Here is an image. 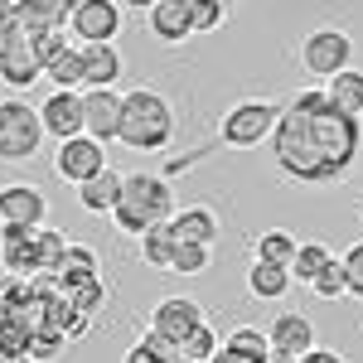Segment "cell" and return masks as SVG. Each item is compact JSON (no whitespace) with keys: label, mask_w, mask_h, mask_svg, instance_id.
<instances>
[{"label":"cell","mask_w":363,"mask_h":363,"mask_svg":"<svg viewBox=\"0 0 363 363\" xmlns=\"http://www.w3.org/2000/svg\"><path fill=\"white\" fill-rule=\"evenodd\" d=\"M267 344H272V354L306 359L310 349H315V325H310L301 310H281L277 320H272V330H267Z\"/></svg>","instance_id":"obj_14"},{"label":"cell","mask_w":363,"mask_h":363,"mask_svg":"<svg viewBox=\"0 0 363 363\" xmlns=\"http://www.w3.org/2000/svg\"><path fill=\"white\" fill-rule=\"evenodd\" d=\"M339 267H344V286H349V296H359V301H363V242H354V247L344 252Z\"/></svg>","instance_id":"obj_36"},{"label":"cell","mask_w":363,"mask_h":363,"mask_svg":"<svg viewBox=\"0 0 363 363\" xmlns=\"http://www.w3.org/2000/svg\"><path fill=\"white\" fill-rule=\"evenodd\" d=\"M107 169V145L102 140L83 136H68L58 140V155H54V174L58 179H68V184H87L92 174H102Z\"/></svg>","instance_id":"obj_7"},{"label":"cell","mask_w":363,"mask_h":363,"mask_svg":"<svg viewBox=\"0 0 363 363\" xmlns=\"http://www.w3.org/2000/svg\"><path fill=\"white\" fill-rule=\"evenodd\" d=\"M247 291L257 296V301H281V296L291 291V272H286L281 262H262V257H252Z\"/></svg>","instance_id":"obj_20"},{"label":"cell","mask_w":363,"mask_h":363,"mask_svg":"<svg viewBox=\"0 0 363 363\" xmlns=\"http://www.w3.org/2000/svg\"><path fill=\"white\" fill-rule=\"evenodd\" d=\"M34 247H39V272H54L58 257H63V247H68V238H63L58 228H44V223H39V233H34Z\"/></svg>","instance_id":"obj_34"},{"label":"cell","mask_w":363,"mask_h":363,"mask_svg":"<svg viewBox=\"0 0 363 363\" xmlns=\"http://www.w3.org/2000/svg\"><path fill=\"white\" fill-rule=\"evenodd\" d=\"M116 5H131V10H150L155 0H116Z\"/></svg>","instance_id":"obj_43"},{"label":"cell","mask_w":363,"mask_h":363,"mask_svg":"<svg viewBox=\"0 0 363 363\" xmlns=\"http://www.w3.org/2000/svg\"><path fill=\"white\" fill-rule=\"evenodd\" d=\"M58 281L63 286H73V281H87V277H97V252L83 247V242H68L63 247V257H58Z\"/></svg>","instance_id":"obj_24"},{"label":"cell","mask_w":363,"mask_h":363,"mask_svg":"<svg viewBox=\"0 0 363 363\" xmlns=\"http://www.w3.org/2000/svg\"><path fill=\"white\" fill-rule=\"evenodd\" d=\"M63 301L73 310H83V315H97V310L107 306V286H102V277L73 281V286H63Z\"/></svg>","instance_id":"obj_28"},{"label":"cell","mask_w":363,"mask_h":363,"mask_svg":"<svg viewBox=\"0 0 363 363\" xmlns=\"http://www.w3.org/2000/svg\"><path fill=\"white\" fill-rule=\"evenodd\" d=\"M223 349H233L238 359H252V363H267V354H272L267 330H252V325H238V330L223 339Z\"/></svg>","instance_id":"obj_27"},{"label":"cell","mask_w":363,"mask_h":363,"mask_svg":"<svg viewBox=\"0 0 363 363\" xmlns=\"http://www.w3.org/2000/svg\"><path fill=\"white\" fill-rule=\"evenodd\" d=\"M150 34H155L160 44H184V39L194 34L184 0H155V5H150Z\"/></svg>","instance_id":"obj_17"},{"label":"cell","mask_w":363,"mask_h":363,"mask_svg":"<svg viewBox=\"0 0 363 363\" xmlns=\"http://www.w3.org/2000/svg\"><path fill=\"white\" fill-rule=\"evenodd\" d=\"M208 363H252V359H238L233 349H223V344H218V349H213V359H208Z\"/></svg>","instance_id":"obj_40"},{"label":"cell","mask_w":363,"mask_h":363,"mask_svg":"<svg viewBox=\"0 0 363 363\" xmlns=\"http://www.w3.org/2000/svg\"><path fill=\"white\" fill-rule=\"evenodd\" d=\"M310 291L320 296V301H339V296H349V286H344V267H339V257H330L320 272H315V281H310Z\"/></svg>","instance_id":"obj_32"},{"label":"cell","mask_w":363,"mask_h":363,"mask_svg":"<svg viewBox=\"0 0 363 363\" xmlns=\"http://www.w3.org/2000/svg\"><path fill=\"white\" fill-rule=\"evenodd\" d=\"M126 363H160V359L150 354V344H145V339H136V344L126 349Z\"/></svg>","instance_id":"obj_38"},{"label":"cell","mask_w":363,"mask_h":363,"mask_svg":"<svg viewBox=\"0 0 363 363\" xmlns=\"http://www.w3.org/2000/svg\"><path fill=\"white\" fill-rule=\"evenodd\" d=\"M44 218H49V199L34 184H0V223L39 228Z\"/></svg>","instance_id":"obj_15"},{"label":"cell","mask_w":363,"mask_h":363,"mask_svg":"<svg viewBox=\"0 0 363 363\" xmlns=\"http://www.w3.org/2000/svg\"><path fill=\"white\" fill-rule=\"evenodd\" d=\"M184 10H189L194 34H213V29L228 20V5H223V0H184Z\"/></svg>","instance_id":"obj_31"},{"label":"cell","mask_w":363,"mask_h":363,"mask_svg":"<svg viewBox=\"0 0 363 363\" xmlns=\"http://www.w3.org/2000/svg\"><path fill=\"white\" fill-rule=\"evenodd\" d=\"M174 218V189L165 174H126L121 179V199L112 203V223L126 238H140L150 223H169Z\"/></svg>","instance_id":"obj_2"},{"label":"cell","mask_w":363,"mask_h":363,"mask_svg":"<svg viewBox=\"0 0 363 363\" xmlns=\"http://www.w3.org/2000/svg\"><path fill=\"white\" fill-rule=\"evenodd\" d=\"M116 140L131 145V150H165L174 140V107L155 87H136L121 97V126H116Z\"/></svg>","instance_id":"obj_3"},{"label":"cell","mask_w":363,"mask_h":363,"mask_svg":"<svg viewBox=\"0 0 363 363\" xmlns=\"http://www.w3.org/2000/svg\"><path fill=\"white\" fill-rule=\"evenodd\" d=\"M213 349H218V335L208 330V320H203L194 335L179 344V354H184V359H194V363H208V359H213Z\"/></svg>","instance_id":"obj_35"},{"label":"cell","mask_w":363,"mask_h":363,"mask_svg":"<svg viewBox=\"0 0 363 363\" xmlns=\"http://www.w3.org/2000/svg\"><path fill=\"white\" fill-rule=\"evenodd\" d=\"M44 78L63 92H83V49L78 44H63L49 63H44Z\"/></svg>","instance_id":"obj_22"},{"label":"cell","mask_w":363,"mask_h":363,"mask_svg":"<svg viewBox=\"0 0 363 363\" xmlns=\"http://www.w3.org/2000/svg\"><path fill=\"white\" fill-rule=\"evenodd\" d=\"M179 363H194V359H184V354H179Z\"/></svg>","instance_id":"obj_47"},{"label":"cell","mask_w":363,"mask_h":363,"mask_svg":"<svg viewBox=\"0 0 363 363\" xmlns=\"http://www.w3.org/2000/svg\"><path fill=\"white\" fill-rule=\"evenodd\" d=\"M34 233H39V228L0 223V267H5L10 277H34V272H39V247H34Z\"/></svg>","instance_id":"obj_13"},{"label":"cell","mask_w":363,"mask_h":363,"mask_svg":"<svg viewBox=\"0 0 363 363\" xmlns=\"http://www.w3.org/2000/svg\"><path fill=\"white\" fill-rule=\"evenodd\" d=\"M0 363H29V354H5L0 349Z\"/></svg>","instance_id":"obj_42"},{"label":"cell","mask_w":363,"mask_h":363,"mask_svg":"<svg viewBox=\"0 0 363 363\" xmlns=\"http://www.w3.org/2000/svg\"><path fill=\"white\" fill-rule=\"evenodd\" d=\"M301 63L315 78H335L339 68L354 63V39L344 29H315V34L301 39Z\"/></svg>","instance_id":"obj_6"},{"label":"cell","mask_w":363,"mask_h":363,"mask_svg":"<svg viewBox=\"0 0 363 363\" xmlns=\"http://www.w3.org/2000/svg\"><path fill=\"white\" fill-rule=\"evenodd\" d=\"M44 145V121L39 107H29L25 97H0V160L25 165Z\"/></svg>","instance_id":"obj_4"},{"label":"cell","mask_w":363,"mask_h":363,"mask_svg":"<svg viewBox=\"0 0 363 363\" xmlns=\"http://www.w3.org/2000/svg\"><path fill=\"white\" fill-rule=\"evenodd\" d=\"M116 126H121V92L116 87H83V131L102 145H112Z\"/></svg>","instance_id":"obj_9"},{"label":"cell","mask_w":363,"mask_h":363,"mask_svg":"<svg viewBox=\"0 0 363 363\" xmlns=\"http://www.w3.org/2000/svg\"><path fill=\"white\" fill-rule=\"evenodd\" d=\"M58 5V15H63V20H68V15H73V10H78V5H83V0H54Z\"/></svg>","instance_id":"obj_41"},{"label":"cell","mask_w":363,"mask_h":363,"mask_svg":"<svg viewBox=\"0 0 363 363\" xmlns=\"http://www.w3.org/2000/svg\"><path fill=\"white\" fill-rule=\"evenodd\" d=\"M68 34L83 39V44H112L121 34V5L116 0H83L68 15Z\"/></svg>","instance_id":"obj_8"},{"label":"cell","mask_w":363,"mask_h":363,"mask_svg":"<svg viewBox=\"0 0 363 363\" xmlns=\"http://www.w3.org/2000/svg\"><path fill=\"white\" fill-rule=\"evenodd\" d=\"M39 78H44V63L34 54V39H29V34L5 39V49H0V83L25 92V87H34Z\"/></svg>","instance_id":"obj_11"},{"label":"cell","mask_w":363,"mask_h":363,"mask_svg":"<svg viewBox=\"0 0 363 363\" xmlns=\"http://www.w3.org/2000/svg\"><path fill=\"white\" fill-rule=\"evenodd\" d=\"M267 363H296V359H286V354H267Z\"/></svg>","instance_id":"obj_44"},{"label":"cell","mask_w":363,"mask_h":363,"mask_svg":"<svg viewBox=\"0 0 363 363\" xmlns=\"http://www.w3.org/2000/svg\"><path fill=\"white\" fill-rule=\"evenodd\" d=\"M296 363H344V354H335V349H320V344H315L306 359H296Z\"/></svg>","instance_id":"obj_39"},{"label":"cell","mask_w":363,"mask_h":363,"mask_svg":"<svg viewBox=\"0 0 363 363\" xmlns=\"http://www.w3.org/2000/svg\"><path fill=\"white\" fill-rule=\"evenodd\" d=\"M63 349H68L63 335H54V330H29V344H25L29 363H49V359H58Z\"/></svg>","instance_id":"obj_33"},{"label":"cell","mask_w":363,"mask_h":363,"mask_svg":"<svg viewBox=\"0 0 363 363\" xmlns=\"http://www.w3.org/2000/svg\"><path fill=\"white\" fill-rule=\"evenodd\" d=\"M257 257H262V262H281V267H291V257H296V233H286V228L262 233V238H257Z\"/></svg>","instance_id":"obj_30"},{"label":"cell","mask_w":363,"mask_h":363,"mask_svg":"<svg viewBox=\"0 0 363 363\" xmlns=\"http://www.w3.org/2000/svg\"><path fill=\"white\" fill-rule=\"evenodd\" d=\"M140 257H145L150 267L169 272V257H174V233H169V223H150L140 233Z\"/></svg>","instance_id":"obj_25"},{"label":"cell","mask_w":363,"mask_h":363,"mask_svg":"<svg viewBox=\"0 0 363 363\" xmlns=\"http://www.w3.org/2000/svg\"><path fill=\"white\" fill-rule=\"evenodd\" d=\"M199 325H203V306H199L194 296H165L160 306L150 310V330L174 339V344H184Z\"/></svg>","instance_id":"obj_10"},{"label":"cell","mask_w":363,"mask_h":363,"mask_svg":"<svg viewBox=\"0 0 363 363\" xmlns=\"http://www.w3.org/2000/svg\"><path fill=\"white\" fill-rule=\"evenodd\" d=\"M78 49H83V87L121 83V49L116 44H78Z\"/></svg>","instance_id":"obj_16"},{"label":"cell","mask_w":363,"mask_h":363,"mask_svg":"<svg viewBox=\"0 0 363 363\" xmlns=\"http://www.w3.org/2000/svg\"><path fill=\"white\" fill-rule=\"evenodd\" d=\"M359 140V116L339 112L325 97V87H306L296 92L291 107H281L277 131H272V155H277V169L296 184H335L349 174Z\"/></svg>","instance_id":"obj_1"},{"label":"cell","mask_w":363,"mask_h":363,"mask_svg":"<svg viewBox=\"0 0 363 363\" xmlns=\"http://www.w3.org/2000/svg\"><path fill=\"white\" fill-rule=\"evenodd\" d=\"M15 20H20V34H49V29H68V20L58 15L54 0H15Z\"/></svg>","instance_id":"obj_23"},{"label":"cell","mask_w":363,"mask_h":363,"mask_svg":"<svg viewBox=\"0 0 363 363\" xmlns=\"http://www.w3.org/2000/svg\"><path fill=\"white\" fill-rule=\"evenodd\" d=\"M277 116H281L277 102H267V97H247V102H238V107L223 116V131H218V136H223V145H233V150H252V145L272 140Z\"/></svg>","instance_id":"obj_5"},{"label":"cell","mask_w":363,"mask_h":363,"mask_svg":"<svg viewBox=\"0 0 363 363\" xmlns=\"http://www.w3.org/2000/svg\"><path fill=\"white\" fill-rule=\"evenodd\" d=\"M5 315H10V306H5V301H0V320H5Z\"/></svg>","instance_id":"obj_45"},{"label":"cell","mask_w":363,"mask_h":363,"mask_svg":"<svg viewBox=\"0 0 363 363\" xmlns=\"http://www.w3.org/2000/svg\"><path fill=\"white\" fill-rule=\"evenodd\" d=\"M325 97L335 102L339 112L349 116H363V73L349 63V68H339L335 78H325Z\"/></svg>","instance_id":"obj_19"},{"label":"cell","mask_w":363,"mask_h":363,"mask_svg":"<svg viewBox=\"0 0 363 363\" xmlns=\"http://www.w3.org/2000/svg\"><path fill=\"white\" fill-rule=\"evenodd\" d=\"M5 39H15V34H0V49H5Z\"/></svg>","instance_id":"obj_46"},{"label":"cell","mask_w":363,"mask_h":363,"mask_svg":"<svg viewBox=\"0 0 363 363\" xmlns=\"http://www.w3.org/2000/svg\"><path fill=\"white\" fill-rule=\"evenodd\" d=\"M116 199H121V174L112 165L102 169V174H92L87 184H78V203H83L87 213H112Z\"/></svg>","instance_id":"obj_21"},{"label":"cell","mask_w":363,"mask_h":363,"mask_svg":"<svg viewBox=\"0 0 363 363\" xmlns=\"http://www.w3.org/2000/svg\"><path fill=\"white\" fill-rule=\"evenodd\" d=\"M208 262H213V247H208V242H179V238H174L169 272H179V277H203Z\"/></svg>","instance_id":"obj_26"},{"label":"cell","mask_w":363,"mask_h":363,"mask_svg":"<svg viewBox=\"0 0 363 363\" xmlns=\"http://www.w3.org/2000/svg\"><path fill=\"white\" fill-rule=\"evenodd\" d=\"M169 233L179 238V242H218V213L213 208H203V203H194V208H179L174 218H169Z\"/></svg>","instance_id":"obj_18"},{"label":"cell","mask_w":363,"mask_h":363,"mask_svg":"<svg viewBox=\"0 0 363 363\" xmlns=\"http://www.w3.org/2000/svg\"><path fill=\"white\" fill-rule=\"evenodd\" d=\"M39 121H44V136L68 140V136H83V92H63L54 87L39 107Z\"/></svg>","instance_id":"obj_12"},{"label":"cell","mask_w":363,"mask_h":363,"mask_svg":"<svg viewBox=\"0 0 363 363\" xmlns=\"http://www.w3.org/2000/svg\"><path fill=\"white\" fill-rule=\"evenodd\" d=\"M325 262H330V247H325V242H296V257H291L286 272H291V281H306V286H310L315 272H320Z\"/></svg>","instance_id":"obj_29"},{"label":"cell","mask_w":363,"mask_h":363,"mask_svg":"<svg viewBox=\"0 0 363 363\" xmlns=\"http://www.w3.org/2000/svg\"><path fill=\"white\" fill-rule=\"evenodd\" d=\"M0 34H20V20H15V0H0Z\"/></svg>","instance_id":"obj_37"}]
</instances>
